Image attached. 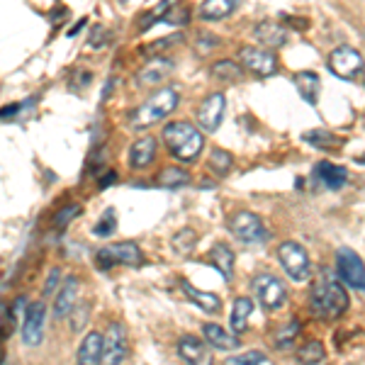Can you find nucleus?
Returning <instances> with one entry per match:
<instances>
[{
  "instance_id": "nucleus-32",
  "label": "nucleus",
  "mask_w": 365,
  "mask_h": 365,
  "mask_svg": "<svg viewBox=\"0 0 365 365\" xmlns=\"http://www.w3.org/2000/svg\"><path fill=\"white\" fill-rule=\"evenodd\" d=\"M324 356H327V351H324L322 341H307V344L302 346V349L297 351V361L299 365H317L324 361Z\"/></svg>"
},
{
  "instance_id": "nucleus-21",
  "label": "nucleus",
  "mask_w": 365,
  "mask_h": 365,
  "mask_svg": "<svg viewBox=\"0 0 365 365\" xmlns=\"http://www.w3.org/2000/svg\"><path fill=\"white\" fill-rule=\"evenodd\" d=\"M253 37L263 46L275 49V46H282L287 42V29L285 25H278V22H258V25L253 27Z\"/></svg>"
},
{
  "instance_id": "nucleus-20",
  "label": "nucleus",
  "mask_w": 365,
  "mask_h": 365,
  "mask_svg": "<svg viewBox=\"0 0 365 365\" xmlns=\"http://www.w3.org/2000/svg\"><path fill=\"white\" fill-rule=\"evenodd\" d=\"M202 336L212 349H217V351H237L239 349L237 334L225 331L220 324H202Z\"/></svg>"
},
{
  "instance_id": "nucleus-44",
  "label": "nucleus",
  "mask_w": 365,
  "mask_h": 365,
  "mask_svg": "<svg viewBox=\"0 0 365 365\" xmlns=\"http://www.w3.org/2000/svg\"><path fill=\"white\" fill-rule=\"evenodd\" d=\"M17 110H20V105L13 103V105H8V108H3V120H8V117H13Z\"/></svg>"
},
{
  "instance_id": "nucleus-28",
  "label": "nucleus",
  "mask_w": 365,
  "mask_h": 365,
  "mask_svg": "<svg viewBox=\"0 0 365 365\" xmlns=\"http://www.w3.org/2000/svg\"><path fill=\"white\" fill-rule=\"evenodd\" d=\"M197 241H200V237H197L195 229L182 227V229H178V232L173 234V237H170V246H173V251L178 253L180 258H187L192 251H195Z\"/></svg>"
},
{
  "instance_id": "nucleus-10",
  "label": "nucleus",
  "mask_w": 365,
  "mask_h": 365,
  "mask_svg": "<svg viewBox=\"0 0 365 365\" xmlns=\"http://www.w3.org/2000/svg\"><path fill=\"white\" fill-rule=\"evenodd\" d=\"M239 61L246 71L261 76V78H268V76L278 73V58H275L273 51L266 49V46H241Z\"/></svg>"
},
{
  "instance_id": "nucleus-23",
  "label": "nucleus",
  "mask_w": 365,
  "mask_h": 365,
  "mask_svg": "<svg viewBox=\"0 0 365 365\" xmlns=\"http://www.w3.org/2000/svg\"><path fill=\"white\" fill-rule=\"evenodd\" d=\"M180 287H182V292L187 295V299H190L192 304H197L202 312H207V314H212V312H220L222 307V299L215 295V292H202V290H197L192 282H187V280H180Z\"/></svg>"
},
{
  "instance_id": "nucleus-18",
  "label": "nucleus",
  "mask_w": 365,
  "mask_h": 365,
  "mask_svg": "<svg viewBox=\"0 0 365 365\" xmlns=\"http://www.w3.org/2000/svg\"><path fill=\"white\" fill-rule=\"evenodd\" d=\"M156 158V139L154 137H141L132 144L129 149V166L134 170H141L151 166Z\"/></svg>"
},
{
  "instance_id": "nucleus-11",
  "label": "nucleus",
  "mask_w": 365,
  "mask_h": 365,
  "mask_svg": "<svg viewBox=\"0 0 365 365\" xmlns=\"http://www.w3.org/2000/svg\"><path fill=\"white\" fill-rule=\"evenodd\" d=\"M227 113V98L225 93H212L200 103L197 108V125L205 134H215L220 129Z\"/></svg>"
},
{
  "instance_id": "nucleus-42",
  "label": "nucleus",
  "mask_w": 365,
  "mask_h": 365,
  "mask_svg": "<svg viewBox=\"0 0 365 365\" xmlns=\"http://www.w3.org/2000/svg\"><path fill=\"white\" fill-rule=\"evenodd\" d=\"M58 278H61V270H58V268H51V270H49V275H46V280H44V287H42V295H44V297H46V295H51V292H54L56 287H58V282H61Z\"/></svg>"
},
{
  "instance_id": "nucleus-45",
  "label": "nucleus",
  "mask_w": 365,
  "mask_h": 365,
  "mask_svg": "<svg viewBox=\"0 0 365 365\" xmlns=\"http://www.w3.org/2000/svg\"><path fill=\"white\" fill-rule=\"evenodd\" d=\"M86 22H88V20H78V22H76V27H73V29H71V32H68V37H76V34H78L81 29L86 27Z\"/></svg>"
},
{
  "instance_id": "nucleus-19",
  "label": "nucleus",
  "mask_w": 365,
  "mask_h": 365,
  "mask_svg": "<svg viewBox=\"0 0 365 365\" xmlns=\"http://www.w3.org/2000/svg\"><path fill=\"white\" fill-rule=\"evenodd\" d=\"M314 175L319 178L324 187H329V190H341V187L346 185V180H349V170L344 166H336V163H329V161L317 163Z\"/></svg>"
},
{
  "instance_id": "nucleus-39",
  "label": "nucleus",
  "mask_w": 365,
  "mask_h": 365,
  "mask_svg": "<svg viewBox=\"0 0 365 365\" xmlns=\"http://www.w3.org/2000/svg\"><path fill=\"white\" fill-rule=\"evenodd\" d=\"M115 229H117V225H115V212L110 210L108 215H103L100 225L93 229V232H96L98 237H110V234H115Z\"/></svg>"
},
{
  "instance_id": "nucleus-5",
  "label": "nucleus",
  "mask_w": 365,
  "mask_h": 365,
  "mask_svg": "<svg viewBox=\"0 0 365 365\" xmlns=\"http://www.w3.org/2000/svg\"><path fill=\"white\" fill-rule=\"evenodd\" d=\"M96 261L100 268H113V266H129L139 268L144 263V253L134 241H122V244H110L96 253Z\"/></svg>"
},
{
  "instance_id": "nucleus-2",
  "label": "nucleus",
  "mask_w": 365,
  "mask_h": 365,
  "mask_svg": "<svg viewBox=\"0 0 365 365\" xmlns=\"http://www.w3.org/2000/svg\"><path fill=\"white\" fill-rule=\"evenodd\" d=\"M163 141H166L168 151L178 161L190 163L200 156L205 146V134L190 122H170L163 127Z\"/></svg>"
},
{
  "instance_id": "nucleus-4",
  "label": "nucleus",
  "mask_w": 365,
  "mask_h": 365,
  "mask_svg": "<svg viewBox=\"0 0 365 365\" xmlns=\"http://www.w3.org/2000/svg\"><path fill=\"white\" fill-rule=\"evenodd\" d=\"M278 261L282 270L287 273V278L295 282H307L312 278V261L304 246H299L297 241H282L278 246Z\"/></svg>"
},
{
  "instance_id": "nucleus-34",
  "label": "nucleus",
  "mask_w": 365,
  "mask_h": 365,
  "mask_svg": "<svg viewBox=\"0 0 365 365\" xmlns=\"http://www.w3.org/2000/svg\"><path fill=\"white\" fill-rule=\"evenodd\" d=\"M207 163H210V168L215 170L217 175H227L229 170H232V166H234V158L225 149H212Z\"/></svg>"
},
{
  "instance_id": "nucleus-14",
  "label": "nucleus",
  "mask_w": 365,
  "mask_h": 365,
  "mask_svg": "<svg viewBox=\"0 0 365 365\" xmlns=\"http://www.w3.org/2000/svg\"><path fill=\"white\" fill-rule=\"evenodd\" d=\"M44 319H46V304L34 302L29 304L25 322H22V341L27 346H39L44 339Z\"/></svg>"
},
{
  "instance_id": "nucleus-36",
  "label": "nucleus",
  "mask_w": 365,
  "mask_h": 365,
  "mask_svg": "<svg viewBox=\"0 0 365 365\" xmlns=\"http://www.w3.org/2000/svg\"><path fill=\"white\" fill-rule=\"evenodd\" d=\"M180 42H182V34H170V37L156 39L154 44H149V46H146V49H144V54L154 58V56L161 54V51H166V49H170V46H173V44H180Z\"/></svg>"
},
{
  "instance_id": "nucleus-8",
  "label": "nucleus",
  "mask_w": 365,
  "mask_h": 365,
  "mask_svg": "<svg viewBox=\"0 0 365 365\" xmlns=\"http://www.w3.org/2000/svg\"><path fill=\"white\" fill-rule=\"evenodd\" d=\"M336 270L344 285L353 287V290H365V263L349 246H341L336 251Z\"/></svg>"
},
{
  "instance_id": "nucleus-46",
  "label": "nucleus",
  "mask_w": 365,
  "mask_h": 365,
  "mask_svg": "<svg viewBox=\"0 0 365 365\" xmlns=\"http://www.w3.org/2000/svg\"><path fill=\"white\" fill-rule=\"evenodd\" d=\"M117 178V175L115 173H110V175H105V178H103V182H100V187H108V185H113V180Z\"/></svg>"
},
{
  "instance_id": "nucleus-38",
  "label": "nucleus",
  "mask_w": 365,
  "mask_h": 365,
  "mask_svg": "<svg viewBox=\"0 0 365 365\" xmlns=\"http://www.w3.org/2000/svg\"><path fill=\"white\" fill-rule=\"evenodd\" d=\"M78 215H81V205H66V207L54 217V225L61 229V227H66L71 220H76Z\"/></svg>"
},
{
  "instance_id": "nucleus-27",
  "label": "nucleus",
  "mask_w": 365,
  "mask_h": 365,
  "mask_svg": "<svg viewBox=\"0 0 365 365\" xmlns=\"http://www.w3.org/2000/svg\"><path fill=\"white\" fill-rule=\"evenodd\" d=\"M304 144H312L314 149H339L344 146V139L339 134H334L331 129H312V132L302 134Z\"/></svg>"
},
{
  "instance_id": "nucleus-12",
  "label": "nucleus",
  "mask_w": 365,
  "mask_h": 365,
  "mask_svg": "<svg viewBox=\"0 0 365 365\" xmlns=\"http://www.w3.org/2000/svg\"><path fill=\"white\" fill-rule=\"evenodd\" d=\"M103 339H105L103 365H122L125 363V358L129 353L125 324H120V322L108 324V331L103 334Z\"/></svg>"
},
{
  "instance_id": "nucleus-40",
  "label": "nucleus",
  "mask_w": 365,
  "mask_h": 365,
  "mask_svg": "<svg viewBox=\"0 0 365 365\" xmlns=\"http://www.w3.org/2000/svg\"><path fill=\"white\" fill-rule=\"evenodd\" d=\"M110 42V29L96 25L91 29V46L93 49H103V46H108Z\"/></svg>"
},
{
  "instance_id": "nucleus-35",
  "label": "nucleus",
  "mask_w": 365,
  "mask_h": 365,
  "mask_svg": "<svg viewBox=\"0 0 365 365\" xmlns=\"http://www.w3.org/2000/svg\"><path fill=\"white\" fill-rule=\"evenodd\" d=\"M266 363V353L263 351H244L239 356L227 358L225 365H261Z\"/></svg>"
},
{
  "instance_id": "nucleus-37",
  "label": "nucleus",
  "mask_w": 365,
  "mask_h": 365,
  "mask_svg": "<svg viewBox=\"0 0 365 365\" xmlns=\"http://www.w3.org/2000/svg\"><path fill=\"white\" fill-rule=\"evenodd\" d=\"M217 46H220V37H215V34H210V32H202L195 42L197 54H210V51L217 49Z\"/></svg>"
},
{
  "instance_id": "nucleus-7",
  "label": "nucleus",
  "mask_w": 365,
  "mask_h": 365,
  "mask_svg": "<svg viewBox=\"0 0 365 365\" xmlns=\"http://www.w3.org/2000/svg\"><path fill=\"white\" fill-rule=\"evenodd\" d=\"M251 287H253V295H256V299L261 302V307L268 309V312L280 309L282 304H285V299H287L285 285H282V280L278 278V275H273V273L256 275Z\"/></svg>"
},
{
  "instance_id": "nucleus-49",
  "label": "nucleus",
  "mask_w": 365,
  "mask_h": 365,
  "mask_svg": "<svg viewBox=\"0 0 365 365\" xmlns=\"http://www.w3.org/2000/svg\"><path fill=\"white\" fill-rule=\"evenodd\" d=\"M363 125H365V115H363Z\"/></svg>"
},
{
  "instance_id": "nucleus-13",
  "label": "nucleus",
  "mask_w": 365,
  "mask_h": 365,
  "mask_svg": "<svg viewBox=\"0 0 365 365\" xmlns=\"http://www.w3.org/2000/svg\"><path fill=\"white\" fill-rule=\"evenodd\" d=\"M178 356L185 361V365H215V358H212L210 344L192 334H185L178 341Z\"/></svg>"
},
{
  "instance_id": "nucleus-22",
  "label": "nucleus",
  "mask_w": 365,
  "mask_h": 365,
  "mask_svg": "<svg viewBox=\"0 0 365 365\" xmlns=\"http://www.w3.org/2000/svg\"><path fill=\"white\" fill-rule=\"evenodd\" d=\"M295 88L302 96V100L307 105H317L319 103V93H322V81L314 71H299L295 73Z\"/></svg>"
},
{
  "instance_id": "nucleus-16",
  "label": "nucleus",
  "mask_w": 365,
  "mask_h": 365,
  "mask_svg": "<svg viewBox=\"0 0 365 365\" xmlns=\"http://www.w3.org/2000/svg\"><path fill=\"white\" fill-rule=\"evenodd\" d=\"M105 339L98 331H88L76 353V365H103Z\"/></svg>"
},
{
  "instance_id": "nucleus-9",
  "label": "nucleus",
  "mask_w": 365,
  "mask_h": 365,
  "mask_svg": "<svg viewBox=\"0 0 365 365\" xmlns=\"http://www.w3.org/2000/svg\"><path fill=\"white\" fill-rule=\"evenodd\" d=\"M327 63H329V71L341 81H353L358 73H363V68H365L361 51H356L353 46H336V49L329 54Z\"/></svg>"
},
{
  "instance_id": "nucleus-15",
  "label": "nucleus",
  "mask_w": 365,
  "mask_h": 365,
  "mask_svg": "<svg viewBox=\"0 0 365 365\" xmlns=\"http://www.w3.org/2000/svg\"><path fill=\"white\" fill-rule=\"evenodd\" d=\"M173 61L166 56H154L151 61H146L144 66L137 71V76H134V81H137V86H158L163 83V81L168 78L170 73H173Z\"/></svg>"
},
{
  "instance_id": "nucleus-43",
  "label": "nucleus",
  "mask_w": 365,
  "mask_h": 365,
  "mask_svg": "<svg viewBox=\"0 0 365 365\" xmlns=\"http://www.w3.org/2000/svg\"><path fill=\"white\" fill-rule=\"evenodd\" d=\"M282 25H292V29H309L307 25H309V22L307 20H302V17H290V15H285V17H282Z\"/></svg>"
},
{
  "instance_id": "nucleus-25",
  "label": "nucleus",
  "mask_w": 365,
  "mask_h": 365,
  "mask_svg": "<svg viewBox=\"0 0 365 365\" xmlns=\"http://www.w3.org/2000/svg\"><path fill=\"white\" fill-rule=\"evenodd\" d=\"M210 73L215 81H220V83H239L241 78H244V66H239L237 61H232V58H222V61H215L210 66Z\"/></svg>"
},
{
  "instance_id": "nucleus-47",
  "label": "nucleus",
  "mask_w": 365,
  "mask_h": 365,
  "mask_svg": "<svg viewBox=\"0 0 365 365\" xmlns=\"http://www.w3.org/2000/svg\"><path fill=\"white\" fill-rule=\"evenodd\" d=\"M358 163H363V166H365V154H361V156H358Z\"/></svg>"
},
{
  "instance_id": "nucleus-29",
  "label": "nucleus",
  "mask_w": 365,
  "mask_h": 365,
  "mask_svg": "<svg viewBox=\"0 0 365 365\" xmlns=\"http://www.w3.org/2000/svg\"><path fill=\"white\" fill-rule=\"evenodd\" d=\"M253 312V302L249 297H237L232 307V329L234 334H244L246 327H249V317Z\"/></svg>"
},
{
  "instance_id": "nucleus-31",
  "label": "nucleus",
  "mask_w": 365,
  "mask_h": 365,
  "mask_svg": "<svg viewBox=\"0 0 365 365\" xmlns=\"http://www.w3.org/2000/svg\"><path fill=\"white\" fill-rule=\"evenodd\" d=\"M299 331H302V324H299V319H295L292 317L290 322L285 324V327H280L278 331H275V349H280V351H285V349H290L292 346V341H295L297 336H299Z\"/></svg>"
},
{
  "instance_id": "nucleus-33",
  "label": "nucleus",
  "mask_w": 365,
  "mask_h": 365,
  "mask_svg": "<svg viewBox=\"0 0 365 365\" xmlns=\"http://www.w3.org/2000/svg\"><path fill=\"white\" fill-rule=\"evenodd\" d=\"M187 182H190V173L178 166H170L158 173V185H163V187H180V185H187Z\"/></svg>"
},
{
  "instance_id": "nucleus-26",
  "label": "nucleus",
  "mask_w": 365,
  "mask_h": 365,
  "mask_svg": "<svg viewBox=\"0 0 365 365\" xmlns=\"http://www.w3.org/2000/svg\"><path fill=\"white\" fill-rule=\"evenodd\" d=\"M210 263L225 275V280H232L234 278V251L229 249L227 244H215L210 251Z\"/></svg>"
},
{
  "instance_id": "nucleus-3",
  "label": "nucleus",
  "mask_w": 365,
  "mask_h": 365,
  "mask_svg": "<svg viewBox=\"0 0 365 365\" xmlns=\"http://www.w3.org/2000/svg\"><path fill=\"white\" fill-rule=\"evenodd\" d=\"M180 98H178V91L175 88H161V91H156L151 98H146L144 103L139 105L137 110L132 113V127L134 129H149L154 127L156 122L166 120L168 115L175 113V108H178Z\"/></svg>"
},
{
  "instance_id": "nucleus-1",
  "label": "nucleus",
  "mask_w": 365,
  "mask_h": 365,
  "mask_svg": "<svg viewBox=\"0 0 365 365\" xmlns=\"http://www.w3.org/2000/svg\"><path fill=\"white\" fill-rule=\"evenodd\" d=\"M309 309L317 319L334 322L349 309V292L331 273H322L319 280H314L309 292Z\"/></svg>"
},
{
  "instance_id": "nucleus-17",
  "label": "nucleus",
  "mask_w": 365,
  "mask_h": 365,
  "mask_svg": "<svg viewBox=\"0 0 365 365\" xmlns=\"http://www.w3.org/2000/svg\"><path fill=\"white\" fill-rule=\"evenodd\" d=\"M76 299H78V278H76V275H68V278L61 282V290H58V295L54 299L56 319L71 317V312L76 309Z\"/></svg>"
},
{
  "instance_id": "nucleus-24",
  "label": "nucleus",
  "mask_w": 365,
  "mask_h": 365,
  "mask_svg": "<svg viewBox=\"0 0 365 365\" xmlns=\"http://www.w3.org/2000/svg\"><path fill=\"white\" fill-rule=\"evenodd\" d=\"M241 0H205L200 5V17L207 22H215V20H225L239 8Z\"/></svg>"
},
{
  "instance_id": "nucleus-30",
  "label": "nucleus",
  "mask_w": 365,
  "mask_h": 365,
  "mask_svg": "<svg viewBox=\"0 0 365 365\" xmlns=\"http://www.w3.org/2000/svg\"><path fill=\"white\" fill-rule=\"evenodd\" d=\"M180 3H182V0H161V3H158L156 8L151 10V13L139 22V32H146V29H151V27L156 25V22H163L170 10L178 8Z\"/></svg>"
},
{
  "instance_id": "nucleus-41",
  "label": "nucleus",
  "mask_w": 365,
  "mask_h": 365,
  "mask_svg": "<svg viewBox=\"0 0 365 365\" xmlns=\"http://www.w3.org/2000/svg\"><path fill=\"white\" fill-rule=\"evenodd\" d=\"M91 312V304L88 302H81V304H76V309L71 312V317H73V331H81L83 329V324H86V314Z\"/></svg>"
},
{
  "instance_id": "nucleus-6",
  "label": "nucleus",
  "mask_w": 365,
  "mask_h": 365,
  "mask_svg": "<svg viewBox=\"0 0 365 365\" xmlns=\"http://www.w3.org/2000/svg\"><path fill=\"white\" fill-rule=\"evenodd\" d=\"M229 232L244 244H266L268 241V229L263 225V220L256 212L249 210H241L229 220Z\"/></svg>"
},
{
  "instance_id": "nucleus-48",
  "label": "nucleus",
  "mask_w": 365,
  "mask_h": 365,
  "mask_svg": "<svg viewBox=\"0 0 365 365\" xmlns=\"http://www.w3.org/2000/svg\"><path fill=\"white\" fill-rule=\"evenodd\" d=\"M363 86H365V68H363Z\"/></svg>"
}]
</instances>
